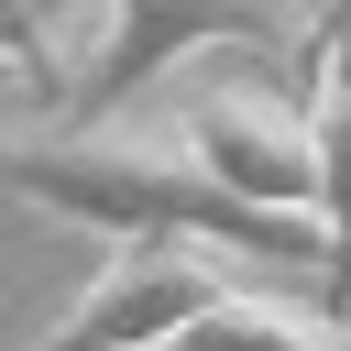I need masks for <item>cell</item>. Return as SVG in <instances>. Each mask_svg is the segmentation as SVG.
Wrapping results in <instances>:
<instances>
[{"label": "cell", "mask_w": 351, "mask_h": 351, "mask_svg": "<svg viewBox=\"0 0 351 351\" xmlns=\"http://www.w3.org/2000/svg\"><path fill=\"white\" fill-rule=\"evenodd\" d=\"M165 351H351V318H329V307H296V296H274V285H230L219 307H197Z\"/></svg>", "instance_id": "obj_6"}, {"label": "cell", "mask_w": 351, "mask_h": 351, "mask_svg": "<svg viewBox=\"0 0 351 351\" xmlns=\"http://www.w3.org/2000/svg\"><path fill=\"white\" fill-rule=\"evenodd\" d=\"M307 121H318V219H329V285L351 296V11L307 44Z\"/></svg>", "instance_id": "obj_5"}, {"label": "cell", "mask_w": 351, "mask_h": 351, "mask_svg": "<svg viewBox=\"0 0 351 351\" xmlns=\"http://www.w3.org/2000/svg\"><path fill=\"white\" fill-rule=\"evenodd\" d=\"M307 11L296 0H99V55L66 88V121H110L132 88H154L165 66H186L197 44H296Z\"/></svg>", "instance_id": "obj_3"}, {"label": "cell", "mask_w": 351, "mask_h": 351, "mask_svg": "<svg viewBox=\"0 0 351 351\" xmlns=\"http://www.w3.org/2000/svg\"><path fill=\"white\" fill-rule=\"evenodd\" d=\"M252 274L241 241H208V230H121V252L88 274V296L33 340V351H165L197 307H219L230 285Z\"/></svg>", "instance_id": "obj_2"}, {"label": "cell", "mask_w": 351, "mask_h": 351, "mask_svg": "<svg viewBox=\"0 0 351 351\" xmlns=\"http://www.w3.org/2000/svg\"><path fill=\"white\" fill-rule=\"evenodd\" d=\"M88 22H99V0H11V55H22V77H33V88H66V77H55V44L88 33Z\"/></svg>", "instance_id": "obj_7"}, {"label": "cell", "mask_w": 351, "mask_h": 351, "mask_svg": "<svg viewBox=\"0 0 351 351\" xmlns=\"http://www.w3.org/2000/svg\"><path fill=\"white\" fill-rule=\"evenodd\" d=\"M11 186L99 230H208V241H241L252 263H329V219L241 197L186 132H121V121L11 132Z\"/></svg>", "instance_id": "obj_1"}, {"label": "cell", "mask_w": 351, "mask_h": 351, "mask_svg": "<svg viewBox=\"0 0 351 351\" xmlns=\"http://www.w3.org/2000/svg\"><path fill=\"white\" fill-rule=\"evenodd\" d=\"M318 11H351V0H318Z\"/></svg>", "instance_id": "obj_8"}, {"label": "cell", "mask_w": 351, "mask_h": 351, "mask_svg": "<svg viewBox=\"0 0 351 351\" xmlns=\"http://www.w3.org/2000/svg\"><path fill=\"white\" fill-rule=\"evenodd\" d=\"M176 132H186L241 197L318 219V121H307V99H285V88H263V77H230V88H197V99L176 110Z\"/></svg>", "instance_id": "obj_4"}]
</instances>
